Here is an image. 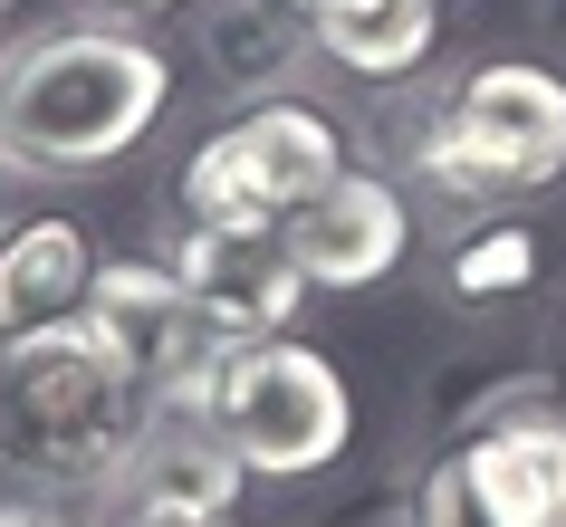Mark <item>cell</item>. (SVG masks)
<instances>
[{"mask_svg": "<svg viewBox=\"0 0 566 527\" xmlns=\"http://www.w3.org/2000/svg\"><path fill=\"white\" fill-rule=\"evenodd\" d=\"M125 10H192V0H125Z\"/></svg>", "mask_w": 566, "mask_h": 527, "instance_id": "cell-18", "label": "cell"}, {"mask_svg": "<svg viewBox=\"0 0 566 527\" xmlns=\"http://www.w3.org/2000/svg\"><path fill=\"white\" fill-rule=\"evenodd\" d=\"M0 10H10V0H0Z\"/></svg>", "mask_w": 566, "mask_h": 527, "instance_id": "cell-20", "label": "cell"}, {"mask_svg": "<svg viewBox=\"0 0 566 527\" xmlns=\"http://www.w3.org/2000/svg\"><path fill=\"white\" fill-rule=\"evenodd\" d=\"M346 173V135L327 106L298 96H260L250 116L182 154V221L202 231H289L327 182Z\"/></svg>", "mask_w": 566, "mask_h": 527, "instance_id": "cell-5", "label": "cell"}, {"mask_svg": "<svg viewBox=\"0 0 566 527\" xmlns=\"http://www.w3.org/2000/svg\"><path fill=\"white\" fill-rule=\"evenodd\" d=\"M192 10H202V20H192L202 67L221 77V87H240V96L279 87V77L317 49V30H307V0H192Z\"/></svg>", "mask_w": 566, "mask_h": 527, "instance_id": "cell-12", "label": "cell"}, {"mask_svg": "<svg viewBox=\"0 0 566 527\" xmlns=\"http://www.w3.org/2000/svg\"><path fill=\"white\" fill-rule=\"evenodd\" d=\"M537 278V240L528 231H480L461 260H451V297H509Z\"/></svg>", "mask_w": 566, "mask_h": 527, "instance_id": "cell-14", "label": "cell"}, {"mask_svg": "<svg viewBox=\"0 0 566 527\" xmlns=\"http://www.w3.org/2000/svg\"><path fill=\"white\" fill-rule=\"evenodd\" d=\"M77 317L96 326V346L116 355L154 403H182V393L211 375V355L231 346V336L202 317V297L182 288L174 260H96Z\"/></svg>", "mask_w": 566, "mask_h": 527, "instance_id": "cell-6", "label": "cell"}, {"mask_svg": "<svg viewBox=\"0 0 566 527\" xmlns=\"http://www.w3.org/2000/svg\"><path fill=\"white\" fill-rule=\"evenodd\" d=\"M413 527H500V518H490V498L471 489V461H461V451H442V461L422 470V489H413Z\"/></svg>", "mask_w": 566, "mask_h": 527, "instance_id": "cell-15", "label": "cell"}, {"mask_svg": "<svg viewBox=\"0 0 566 527\" xmlns=\"http://www.w3.org/2000/svg\"><path fill=\"white\" fill-rule=\"evenodd\" d=\"M164 412H192L231 441L250 479H317V470L356 441V393L317 346L298 336H250V346H221L211 375Z\"/></svg>", "mask_w": 566, "mask_h": 527, "instance_id": "cell-3", "label": "cell"}, {"mask_svg": "<svg viewBox=\"0 0 566 527\" xmlns=\"http://www.w3.org/2000/svg\"><path fill=\"white\" fill-rule=\"evenodd\" d=\"M0 527H67L49 498H30V489H0Z\"/></svg>", "mask_w": 566, "mask_h": 527, "instance_id": "cell-17", "label": "cell"}, {"mask_svg": "<svg viewBox=\"0 0 566 527\" xmlns=\"http://www.w3.org/2000/svg\"><path fill=\"white\" fill-rule=\"evenodd\" d=\"M145 422L154 393L96 346L87 317L0 346V470L10 479H116Z\"/></svg>", "mask_w": 566, "mask_h": 527, "instance_id": "cell-2", "label": "cell"}, {"mask_svg": "<svg viewBox=\"0 0 566 527\" xmlns=\"http://www.w3.org/2000/svg\"><path fill=\"white\" fill-rule=\"evenodd\" d=\"M87 278H96V250L77 221H20V231H0V346L10 336H39V326H59L87 307Z\"/></svg>", "mask_w": 566, "mask_h": 527, "instance_id": "cell-11", "label": "cell"}, {"mask_svg": "<svg viewBox=\"0 0 566 527\" xmlns=\"http://www.w3.org/2000/svg\"><path fill=\"white\" fill-rule=\"evenodd\" d=\"M96 527H231V518H164V508H135V498H116Z\"/></svg>", "mask_w": 566, "mask_h": 527, "instance_id": "cell-16", "label": "cell"}, {"mask_svg": "<svg viewBox=\"0 0 566 527\" xmlns=\"http://www.w3.org/2000/svg\"><path fill=\"white\" fill-rule=\"evenodd\" d=\"M279 240H289V260L307 268V288H375V278H394L403 250H413V211H403V192H394L385 173L346 164Z\"/></svg>", "mask_w": 566, "mask_h": 527, "instance_id": "cell-9", "label": "cell"}, {"mask_svg": "<svg viewBox=\"0 0 566 527\" xmlns=\"http://www.w3.org/2000/svg\"><path fill=\"white\" fill-rule=\"evenodd\" d=\"M566 173V77L537 59H490L432 106L422 182L451 202H528Z\"/></svg>", "mask_w": 566, "mask_h": 527, "instance_id": "cell-4", "label": "cell"}, {"mask_svg": "<svg viewBox=\"0 0 566 527\" xmlns=\"http://www.w3.org/2000/svg\"><path fill=\"white\" fill-rule=\"evenodd\" d=\"M174 268L182 288L202 297V317L250 346V336H289V317L307 307V268L289 260V240L279 231H202V221H182L174 231Z\"/></svg>", "mask_w": 566, "mask_h": 527, "instance_id": "cell-8", "label": "cell"}, {"mask_svg": "<svg viewBox=\"0 0 566 527\" xmlns=\"http://www.w3.org/2000/svg\"><path fill=\"white\" fill-rule=\"evenodd\" d=\"M307 30H317V49L336 67H356V77H413L432 59L442 10L432 0H307Z\"/></svg>", "mask_w": 566, "mask_h": 527, "instance_id": "cell-13", "label": "cell"}, {"mask_svg": "<svg viewBox=\"0 0 566 527\" xmlns=\"http://www.w3.org/2000/svg\"><path fill=\"white\" fill-rule=\"evenodd\" d=\"M471 461V489L490 498L500 527H566V403L557 383L518 375L509 393H490L461 441Z\"/></svg>", "mask_w": 566, "mask_h": 527, "instance_id": "cell-7", "label": "cell"}, {"mask_svg": "<svg viewBox=\"0 0 566 527\" xmlns=\"http://www.w3.org/2000/svg\"><path fill=\"white\" fill-rule=\"evenodd\" d=\"M240 489H250V461H240L211 422L164 412V403H154L145 441H135L125 470H116V498L164 508V518H240Z\"/></svg>", "mask_w": 566, "mask_h": 527, "instance_id": "cell-10", "label": "cell"}, {"mask_svg": "<svg viewBox=\"0 0 566 527\" xmlns=\"http://www.w3.org/2000/svg\"><path fill=\"white\" fill-rule=\"evenodd\" d=\"M174 106V59L135 30L67 20L0 49V145L20 173H106Z\"/></svg>", "mask_w": 566, "mask_h": 527, "instance_id": "cell-1", "label": "cell"}, {"mask_svg": "<svg viewBox=\"0 0 566 527\" xmlns=\"http://www.w3.org/2000/svg\"><path fill=\"white\" fill-rule=\"evenodd\" d=\"M10 173H20V164H10V145H0V192H10Z\"/></svg>", "mask_w": 566, "mask_h": 527, "instance_id": "cell-19", "label": "cell"}]
</instances>
